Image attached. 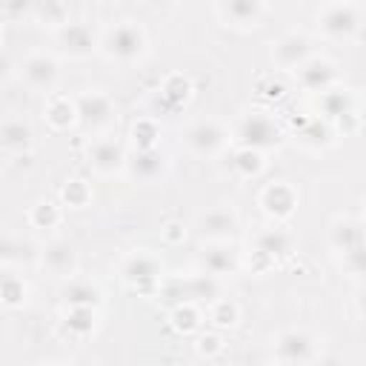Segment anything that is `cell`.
<instances>
[{
    "mask_svg": "<svg viewBox=\"0 0 366 366\" xmlns=\"http://www.w3.org/2000/svg\"><path fill=\"white\" fill-rule=\"evenodd\" d=\"M29 14L40 26H49L54 31V29H60L69 20V6H66V0H31Z\"/></svg>",
    "mask_w": 366,
    "mask_h": 366,
    "instance_id": "cell-26",
    "label": "cell"
},
{
    "mask_svg": "<svg viewBox=\"0 0 366 366\" xmlns=\"http://www.w3.org/2000/svg\"><path fill=\"white\" fill-rule=\"evenodd\" d=\"M217 14L226 26L249 31L260 26L266 14V3L263 0H217Z\"/></svg>",
    "mask_w": 366,
    "mask_h": 366,
    "instance_id": "cell-18",
    "label": "cell"
},
{
    "mask_svg": "<svg viewBox=\"0 0 366 366\" xmlns=\"http://www.w3.org/2000/svg\"><path fill=\"white\" fill-rule=\"evenodd\" d=\"M29 257V243L14 237L11 232L0 229V266H11V263H20Z\"/></svg>",
    "mask_w": 366,
    "mask_h": 366,
    "instance_id": "cell-34",
    "label": "cell"
},
{
    "mask_svg": "<svg viewBox=\"0 0 366 366\" xmlns=\"http://www.w3.org/2000/svg\"><path fill=\"white\" fill-rule=\"evenodd\" d=\"M43 114H46V123L54 129V132H63L69 126L77 123V109H74V97H66V94H46V106H43Z\"/></svg>",
    "mask_w": 366,
    "mask_h": 366,
    "instance_id": "cell-24",
    "label": "cell"
},
{
    "mask_svg": "<svg viewBox=\"0 0 366 366\" xmlns=\"http://www.w3.org/2000/svg\"><path fill=\"white\" fill-rule=\"evenodd\" d=\"M300 143H306V146H329L332 143V129L326 126V123H320V117H312L303 129H300Z\"/></svg>",
    "mask_w": 366,
    "mask_h": 366,
    "instance_id": "cell-36",
    "label": "cell"
},
{
    "mask_svg": "<svg viewBox=\"0 0 366 366\" xmlns=\"http://www.w3.org/2000/svg\"><path fill=\"white\" fill-rule=\"evenodd\" d=\"M329 249L343 260V269L352 277L363 274V223L360 217L340 214L329 226Z\"/></svg>",
    "mask_w": 366,
    "mask_h": 366,
    "instance_id": "cell-2",
    "label": "cell"
},
{
    "mask_svg": "<svg viewBox=\"0 0 366 366\" xmlns=\"http://www.w3.org/2000/svg\"><path fill=\"white\" fill-rule=\"evenodd\" d=\"M37 257H40V266L49 274L60 277V280L77 274V263H80L77 260V246L71 240H66V237H51L49 243H43Z\"/></svg>",
    "mask_w": 366,
    "mask_h": 366,
    "instance_id": "cell-14",
    "label": "cell"
},
{
    "mask_svg": "<svg viewBox=\"0 0 366 366\" xmlns=\"http://www.w3.org/2000/svg\"><path fill=\"white\" fill-rule=\"evenodd\" d=\"M209 320L217 326V329H232V326H237V320H240V306H237V300H232V297H214L212 303H209Z\"/></svg>",
    "mask_w": 366,
    "mask_h": 366,
    "instance_id": "cell-32",
    "label": "cell"
},
{
    "mask_svg": "<svg viewBox=\"0 0 366 366\" xmlns=\"http://www.w3.org/2000/svg\"><path fill=\"white\" fill-rule=\"evenodd\" d=\"M77 123L92 134H109V129L117 123V106L109 92L103 89H83L74 94Z\"/></svg>",
    "mask_w": 366,
    "mask_h": 366,
    "instance_id": "cell-4",
    "label": "cell"
},
{
    "mask_svg": "<svg viewBox=\"0 0 366 366\" xmlns=\"http://www.w3.org/2000/svg\"><path fill=\"white\" fill-rule=\"evenodd\" d=\"M295 77H297L300 89H306L312 94H320V92H326L329 86L337 83V66H335V60H329L323 54H312L306 63H300L295 69Z\"/></svg>",
    "mask_w": 366,
    "mask_h": 366,
    "instance_id": "cell-17",
    "label": "cell"
},
{
    "mask_svg": "<svg viewBox=\"0 0 366 366\" xmlns=\"http://www.w3.org/2000/svg\"><path fill=\"white\" fill-rule=\"evenodd\" d=\"M97 51H103V57L112 60V63L132 66V63H137V60L146 57V51H149V37H146V31H143L140 23H134V20H120V23L109 26V29L100 34Z\"/></svg>",
    "mask_w": 366,
    "mask_h": 366,
    "instance_id": "cell-1",
    "label": "cell"
},
{
    "mask_svg": "<svg viewBox=\"0 0 366 366\" xmlns=\"http://www.w3.org/2000/svg\"><path fill=\"white\" fill-rule=\"evenodd\" d=\"M26 297H29V283L20 274L0 266V303L9 309H17L26 303Z\"/></svg>",
    "mask_w": 366,
    "mask_h": 366,
    "instance_id": "cell-28",
    "label": "cell"
},
{
    "mask_svg": "<svg viewBox=\"0 0 366 366\" xmlns=\"http://www.w3.org/2000/svg\"><path fill=\"white\" fill-rule=\"evenodd\" d=\"M86 160H89V166H92L94 174L112 177V174H120L123 172V166H126V149L112 134H94V140L86 146Z\"/></svg>",
    "mask_w": 366,
    "mask_h": 366,
    "instance_id": "cell-10",
    "label": "cell"
},
{
    "mask_svg": "<svg viewBox=\"0 0 366 366\" xmlns=\"http://www.w3.org/2000/svg\"><path fill=\"white\" fill-rule=\"evenodd\" d=\"M9 3H11V0H0V6H3V9H6V6H9Z\"/></svg>",
    "mask_w": 366,
    "mask_h": 366,
    "instance_id": "cell-41",
    "label": "cell"
},
{
    "mask_svg": "<svg viewBox=\"0 0 366 366\" xmlns=\"http://www.w3.org/2000/svg\"><path fill=\"white\" fill-rule=\"evenodd\" d=\"M317 112L323 114V120H337V117H343V114H352V112H357L355 109V94L349 92V89H343V86H329L326 92H320L317 94Z\"/></svg>",
    "mask_w": 366,
    "mask_h": 366,
    "instance_id": "cell-23",
    "label": "cell"
},
{
    "mask_svg": "<svg viewBox=\"0 0 366 366\" xmlns=\"http://www.w3.org/2000/svg\"><path fill=\"white\" fill-rule=\"evenodd\" d=\"M60 220H63V212H60V206L51 203V200H40V203H34V206L29 209V223H31L34 229H57Z\"/></svg>",
    "mask_w": 366,
    "mask_h": 366,
    "instance_id": "cell-33",
    "label": "cell"
},
{
    "mask_svg": "<svg viewBox=\"0 0 366 366\" xmlns=\"http://www.w3.org/2000/svg\"><path fill=\"white\" fill-rule=\"evenodd\" d=\"M169 297H174V303L180 300H192V303H212L214 297H220V277L209 274V272H197L189 277H174L166 289Z\"/></svg>",
    "mask_w": 366,
    "mask_h": 366,
    "instance_id": "cell-11",
    "label": "cell"
},
{
    "mask_svg": "<svg viewBox=\"0 0 366 366\" xmlns=\"http://www.w3.org/2000/svg\"><path fill=\"white\" fill-rule=\"evenodd\" d=\"M63 326L74 337H89L97 329V306H66Z\"/></svg>",
    "mask_w": 366,
    "mask_h": 366,
    "instance_id": "cell-27",
    "label": "cell"
},
{
    "mask_svg": "<svg viewBox=\"0 0 366 366\" xmlns=\"http://www.w3.org/2000/svg\"><path fill=\"white\" fill-rule=\"evenodd\" d=\"M220 349H223L220 335H200V340H197V352H200V355L212 357V355H217Z\"/></svg>",
    "mask_w": 366,
    "mask_h": 366,
    "instance_id": "cell-38",
    "label": "cell"
},
{
    "mask_svg": "<svg viewBox=\"0 0 366 366\" xmlns=\"http://www.w3.org/2000/svg\"><path fill=\"white\" fill-rule=\"evenodd\" d=\"M272 357L277 363H312L320 357L317 337L306 329H283L272 343Z\"/></svg>",
    "mask_w": 366,
    "mask_h": 366,
    "instance_id": "cell-8",
    "label": "cell"
},
{
    "mask_svg": "<svg viewBox=\"0 0 366 366\" xmlns=\"http://www.w3.org/2000/svg\"><path fill=\"white\" fill-rule=\"evenodd\" d=\"M232 137L240 146H249V149H257V152H269V149H277L283 143V129L269 112L252 109V112H243L237 117V123L232 129Z\"/></svg>",
    "mask_w": 366,
    "mask_h": 366,
    "instance_id": "cell-3",
    "label": "cell"
},
{
    "mask_svg": "<svg viewBox=\"0 0 366 366\" xmlns=\"http://www.w3.org/2000/svg\"><path fill=\"white\" fill-rule=\"evenodd\" d=\"M197 263L203 272H209L220 280L240 269V257H237L232 240H203V246L197 252Z\"/></svg>",
    "mask_w": 366,
    "mask_h": 366,
    "instance_id": "cell-15",
    "label": "cell"
},
{
    "mask_svg": "<svg viewBox=\"0 0 366 366\" xmlns=\"http://www.w3.org/2000/svg\"><path fill=\"white\" fill-rule=\"evenodd\" d=\"M163 234H166V240H180V237H186V229L180 226V223H166V229H163Z\"/></svg>",
    "mask_w": 366,
    "mask_h": 366,
    "instance_id": "cell-39",
    "label": "cell"
},
{
    "mask_svg": "<svg viewBox=\"0 0 366 366\" xmlns=\"http://www.w3.org/2000/svg\"><path fill=\"white\" fill-rule=\"evenodd\" d=\"M132 137H134V149H154L160 140V123L154 117H140L132 126Z\"/></svg>",
    "mask_w": 366,
    "mask_h": 366,
    "instance_id": "cell-35",
    "label": "cell"
},
{
    "mask_svg": "<svg viewBox=\"0 0 366 366\" xmlns=\"http://www.w3.org/2000/svg\"><path fill=\"white\" fill-rule=\"evenodd\" d=\"M169 163H166V154L154 146V149H134V152H126V166L123 172L137 180V183H154L166 174Z\"/></svg>",
    "mask_w": 366,
    "mask_h": 366,
    "instance_id": "cell-16",
    "label": "cell"
},
{
    "mask_svg": "<svg viewBox=\"0 0 366 366\" xmlns=\"http://www.w3.org/2000/svg\"><path fill=\"white\" fill-rule=\"evenodd\" d=\"M189 94H192V83H189V77H183V74L166 77L163 86L157 89V100H163V103L172 106V109L183 106V103L189 100Z\"/></svg>",
    "mask_w": 366,
    "mask_h": 366,
    "instance_id": "cell-31",
    "label": "cell"
},
{
    "mask_svg": "<svg viewBox=\"0 0 366 366\" xmlns=\"http://www.w3.org/2000/svg\"><path fill=\"white\" fill-rule=\"evenodd\" d=\"M232 140V132L217 117H200L183 132V146L194 157H217Z\"/></svg>",
    "mask_w": 366,
    "mask_h": 366,
    "instance_id": "cell-5",
    "label": "cell"
},
{
    "mask_svg": "<svg viewBox=\"0 0 366 366\" xmlns=\"http://www.w3.org/2000/svg\"><path fill=\"white\" fill-rule=\"evenodd\" d=\"M9 69H11V63L6 60V54H0V80L9 77Z\"/></svg>",
    "mask_w": 366,
    "mask_h": 366,
    "instance_id": "cell-40",
    "label": "cell"
},
{
    "mask_svg": "<svg viewBox=\"0 0 366 366\" xmlns=\"http://www.w3.org/2000/svg\"><path fill=\"white\" fill-rule=\"evenodd\" d=\"M34 146V132L26 120H3L0 123V149L9 154H29Z\"/></svg>",
    "mask_w": 366,
    "mask_h": 366,
    "instance_id": "cell-22",
    "label": "cell"
},
{
    "mask_svg": "<svg viewBox=\"0 0 366 366\" xmlns=\"http://www.w3.org/2000/svg\"><path fill=\"white\" fill-rule=\"evenodd\" d=\"M194 229H197L200 240H234V234L240 229V217L232 206H212L197 214Z\"/></svg>",
    "mask_w": 366,
    "mask_h": 366,
    "instance_id": "cell-13",
    "label": "cell"
},
{
    "mask_svg": "<svg viewBox=\"0 0 366 366\" xmlns=\"http://www.w3.org/2000/svg\"><path fill=\"white\" fill-rule=\"evenodd\" d=\"M229 166H232L240 177L249 180V177H260V174H263V169H266V157H263V152H257V149L237 146V149L232 152Z\"/></svg>",
    "mask_w": 366,
    "mask_h": 366,
    "instance_id": "cell-29",
    "label": "cell"
},
{
    "mask_svg": "<svg viewBox=\"0 0 366 366\" xmlns=\"http://www.w3.org/2000/svg\"><path fill=\"white\" fill-rule=\"evenodd\" d=\"M60 297H63L66 306H97V303H100V289H97L92 280L71 274V277L63 280Z\"/></svg>",
    "mask_w": 366,
    "mask_h": 366,
    "instance_id": "cell-25",
    "label": "cell"
},
{
    "mask_svg": "<svg viewBox=\"0 0 366 366\" xmlns=\"http://www.w3.org/2000/svg\"><path fill=\"white\" fill-rule=\"evenodd\" d=\"M257 203H260V209H263L272 220L280 223V220H289V217L295 214V209H297V192H295L292 183H286V180H274V183L263 186Z\"/></svg>",
    "mask_w": 366,
    "mask_h": 366,
    "instance_id": "cell-19",
    "label": "cell"
},
{
    "mask_svg": "<svg viewBox=\"0 0 366 366\" xmlns=\"http://www.w3.org/2000/svg\"><path fill=\"white\" fill-rule=\"evenodd\" d=\"M63 200H66V206H71V209H83V206L92 200V189H89L83 180H69V183L63 186Z\"/></svg>",
    "mask_w": 366,
    "mask_h": 366,
    "instance_id": "cell-37",
    "label": "cell"
},
{
    "mask_svg": "<svg viewBox=\"0 0 366 366\" xmlns=\"http://www.w3.org/2000/svg\"><path fill=\"white\" fill-rule=\"evenodd\" d=\"M295 252V234L283 226H269L254 234V254L266 263H277Z\"/></svg>",
    "mask_w": 366,
    "mask_h": 366,
    "instance_id": "cell-21",
    "label": "cell"
},
{
    "mask_svg": "<svg viewBox=\"0 0 366 366\" xmlns=\"http://www.w3.org/2000/svg\"><path fill=\"white\" fill-rule=\"evenodd\" d=\"M200 323H203L200 303H192V300H180V303H174V309H172V326H174L180 335H192V332H197Z\"/></svg>",
    "mask_w": 366,
    "mask_h": 366,
    "instance_id": "cell-30",
    "label": "cell"
},
{
    "mask_svg": "<svg viewBox=\"0 0 366 366\" xmlns=\"http://www.w3.org/2000/svg\"><path fill=\"white\" fill-rule=\"evenodd\" d=\"M120 277L132 289L152 292V289H157L163 283V260L152 249H134V252H129L123 257Z\"/></svg>",
    "mask_w": 366,
    "mask_h": 366,
    "instance_id": "cell-7",
    "label": "cell"
},
{
    "mask_svg": "<svg viewBox=\"0 0 366 366\" xmlns=\"http://www.w3.org/2000/svg\"><path fill=\"white\" fill-rule=\"evenodd\" d=\"M20 80L31 92L51 94L57 89V83H60V63H57V57L49 54V51H31L20 63Z\"/></svg>",
    "mask_w": 366,
    "mask_h": 366,
    "instance_id": "cell-9",
    "label": "cell"
},
{
    "mask_svg": "<svg viewBox=\"0 0 366 366\" xmlns=\"http://www.w3.org/2000/svg\"><path fill=\"white\" fill-rule=\"evenodd\" d=\"M315 54V46L306 34H297V31H289L283 34L274 49H272V60L277 69H286V71H295L300 63H306L309 57Z\"/></svg>",
    "mask_w": 366,
    "mask_h": 366,
    "instance_id": "cell-20",
    "label": "cell"
},
{
    "mask_svg": "<svg viewBox=\"0 0 366 366\" xmlns=\"http://www.w3.org/2000/svg\"><path fill=\"white\" fill-rule=\"evenodd\" d=\"M317 31L326 40H335V43L355 40L357 31H360V11H357V6L352 0H332L317 14Z\"/></svg>",
    "mask_w": 366,
    "mask_h": 366,
    "instance_id": "cell-6",
    "label": "cell"
},
{
    "mask_svg": "<svg viewBox=\"0 0 366 366\" xmlns=\"http://www.w3.org/2000/svg\"><path fill=\"white\" fill-rule=\"evenodd\" d=\"M54 43L63 54L69 57H89L97 51L100 37L94 34V29L83 20H66L60 29H54Z\"/></svg>",
    "mask_w": 366,
    "mask_h": 366,
    "instance_id": "cell-12",
    "label": "cell"
}]
</instances>
